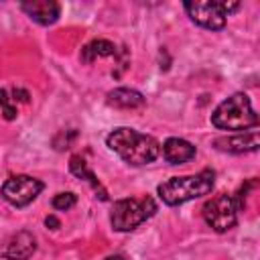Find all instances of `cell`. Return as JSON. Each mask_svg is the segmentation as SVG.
Here are the masks:
<instances>
[{
    "label": "cell",
    "mask_w": 260,
    "mask_h": 260,
    "mask_svg": "<svg viewBox=\"0 0 260 260\" xmlns=\"http://www.w3.org/2000/svg\"><path fill=\"white\" fill-rule=\"evenodd\" d=\"M106 144L124 162L134 165V167L148 165V162L156 160V156L160 154V142L154 136L144 134L134 128H128V126L114 128L106 136Z\"/></svg>",
    "instance_id": "1"
},
{
    "label": "cell",
    "mask_w": 260,
    "mask_h": 260,
    "mask_svg": "<svg viewBox=\"0 0 260 260\" xmlns=\"http://www.w3.org/2000/svg\"><path fill=\"white\" fill-rule=\"evenodd\" d=\"M215 185V171L203 169L195 175H183V177H171L169 181L160 183L156 187L158 199L165 205H183L187 201L199 199L203 195H209Z\"/></svg>",
    "instance_id": "2"
},
{
    "label": "cell",
    "mask_w": 260,
    "mask_h": 260,
    "mask_svg": "<svg viewBox=\"0 0 260 260\" xmlns=\"http://www.w3.org/2000/svg\"><path fill=\"white\" fill-rule=\"evenodd\" d=\"M211 124L219 130H250L258 128V114L252 108V102L246 93L238 91L223 100L211 114Z\"/></svg>",
    "instance_id": "3"
},
{
    "label": "cell",
    "mask_w": 260,
    "mask_h": 260,
    "mask_svg": "<svg viewBox=\"0 0 260 260\" xmlns=\"http://www.w3.org/2000/svg\"><path fill=\"white\" fill-rule=\"evenodd\" d=\"M156 201L150 195L124 197L114 201L110 211V223L116 232H132L156 213Z\"/></svg>",
    "instance_id": "4"
},
{
    "label": "cell",
    "mask_w": 260,
    "mask_h": 260,
    "mask_svg": "<svg viewBox=\"0 0 260 260\" xmlns=\"http://www.w3.org/2000/svg\"><path fill=\"white\" fill-rule=\"evenodd\" d=\"M187 16L207 28V30H221L225 26V16L236 12L240 8V2L236 0H189L183 4Z\"/></svg>",
    "instance_id": "5"
},
{
    "label": "cell",
    "mask_w": 260,
    "mask_h": 260,
    "mask_svg": "<svg viewBox=\"0 0 260 260\" xmlns=\"http://www.w3.org/2000/svg\"><path fill=\"white\" fill-rule=\"evenodd\" d=\"M238 213L240 211L234 203V197L228 193H219L203 205V219L217 234H223V232H230L232 228H236Z\"/></svg>",
    "instance_id": "6"
},
{
    "label": "cell",
    "mask_w": 260,
    "mask_h": 260,
    "mask_svg": "<svg viewBox=\"0 0 260 260\" xmlns=\"http://www.w3.org/2000/svg\"><path fill=\"white\" fill-rule=\"evenodd\" d=\"M45 189V183L37 177H30V175H12L8 177L2 187H0V193L4 197V201H8L10 205L14 207H26L30 205L39 195L41 191Z\"/></svg>",
    "instance_id": "7"
},
{
    "label": "cell",
    "mask_w": 260,
    "mask_h": 260,
    "mask_svg": "<svg viewBox=\"0 0 260 260\" xmlns=\"http://www.w3.org/2000/svg\"><path fill=\"white\" fill-rule=\"evenodd\" d=\"M213 146L223 152L242 154V152H254L260 146L258 140V128H250L248 132H238L232 136H219L213 140Z\"/></svg>",
    "instance_id": "8"
},
{
    "label": "cell",
    "mask_w": 260,
    "mask_h": 260,
    "mask_svg": "<svg viewBox=\"0 0 260 260\" xmlns=\"http://www.w3.org/2000/svg\"><path fill=\"white\" fill-rule=\"evenodd\" d=\"M37 250V238L32 236V232L28 230H20L16 234H12L4 248L0 250V256H4L6 260H28Z\"/></svg>",
    "instance_id": "9"
},
{
    "label": "cell",
    "mask_w": 260,
    "mask_h": 260,
    "mask_svg": "<svg viewBox=\"0 0 260 260\" xmlns=\"http://www.w3.org/2000/svg\"><path fill=\"white\" fill-rule=\"evenodd\" d=\"M20 8L41 26L55 24L61 16V6L55 0H28V2H20Z\"/></svg>",
    "instance_id": "10"
},
{
    "label": "cell",
    "mask_w": 260,
    "mask_h": 260,
    "mask_svg": "<svg viewBox=\"0 0 260 260\" xmlns=\"http://www.w3.org/2000/svg\"><path fill=\"white\" fill-rule=\"evenodd\" d=\"M160 152H162V156H165V160L169 165H183V162H189L191 158H195L197 148L185 138L171 136V138H167L162 142Z\"/></svg>",
    "instance_id": "11"
},
{
    "label": "cell",
    "mask_w": 260,
    "mask_h": 260,
    "mask_svg": "<svg viewBox=\"0 0 260 260\" xmlns=\"http://www.w3.org/2000/svg\"><path fill=\"white\" fill-rule=\"evenodd\" d=\"M106 104L118 110H138L146 106V98L132 87H116L106 93Z\"/></svg>",
    "instance_id": "12"
},
{
    "label": "cell",
    "mask_w": 260,
    "mask_h": 260,
    "mask_svg": "<svg viewBox=\"0 0 260 260\" xmlns=\"http://www.w3.org/2000/svg\"><path fill=\"white\" fill-rule=\"evenodd\" d=\"M69 171H71L73 177L83 179L85 183H89L91 189L95 191V197H100L102 201H108V191H106V187L100 183V179H98L95 173L87 167V162H85V158H83L81 154H73V156L69 158Z\"/></svg>",
    "instance_id": "13"
},
{
    "label": "cell",
    "mask_w": 260,
    "mask_h": 260,
    "mask_svg": "<svg viewBox=\"0 0 260 260\" xmlns=\"http://www.w3.org/2000/svg\"><path fill=\"white\" fill-rule=\"evenodd\" d=\"M118 55V49L112 41L108 39H93L89 41L83 49H81V61L83 63H93L95 59H104V57H116Z\"/></svg>",
    "instance_id": "14"
},
{
    "label": "cell",
    "mask_w": 260,
    "mask_h": 260,
    "mask_svg": "<svg viewBox=\"0 0 260 260\" xmlns=\"http://www.w3.org/2000/svg\"><path fill=\"white\" fill-rule=\"evenodd\" d=\"M75 203H77V195L71 193V191H61V193H57V195L51 199V205H53V209H57V211H69Z\"/></svg>",
    "instance_id": "15"
},
{
    "label": "cell",
    "mask_w": 260,
    "mask_h": 260,
    "mask_svg": "<svg viewBox=\"0 0 260 260\" xmlns=\"http://www.w3.org/2000/svg\"><path fill=\"white\" fill-rule=\"evenodd\" d=\"M0 108H2V116H4V120H16V116H18V110H16V106L12 104V98L8 95V91L6 89H0Z\"/></svg>",
    "instance_id": "16"
},
{
    "label": "cell",
    "mask_w": 260,
    "mask_h": 260,
    "mask_svg": "<svg viewBox=\"0 0 260 260\" xmlns=\"http://www.w3.org/2000/svg\"><path fill=\"white\" fill-rule=\"evenodd\" d=\"M77 138V130H61L55 138H53V144L57 150H65L71 146V142Z\"/></svg>",
    "instance_id": "17"
},
{
    "label": "cell",
    "mask_w": 260,
    "mask_h": 260,
    "mask_svg": "<svg viewBox=\"0 0 260 260\" xmlns=\"http://www.w3.org/2000/svg\"><path fill=\"white\" fill-rule=\"evenodd\" d=\"M12 100L22 102V104H28L30 95H28V91H26V89H22V87H14V89H12Z\"/></svg>",
    "instance_id": "18"
},
{
    "label": "cell",
    "mask_w": 260,
    "mask_h": 260,
    "mask_svg": "<svg viewBox=\"0 0 260 260\" xmlns=\"http://www.w3.org/2000/svg\"><path fill=\"white\" fill-rule=\"evenodd\" d=\"M45 225L51 228V230H59V228H61V221H59L55 215H47V217H45Z\"/></svg>",
    "instance_id": "19"
},
{
    "label": "cell",
    "mask_w": 260,
    "mask_h": 260,
    "mask_svg": "<svg viewBox=\"0 0 260 260\" xmlns=\"http://www.w3.org/2000/svg\"><path fill=\"white\" fill-rule=\"evenodd\" d=\"M104 260H124V256L122 254H112V256H106Z\"/></svg>",
    "instance_id": "20"
}]
</instances>
